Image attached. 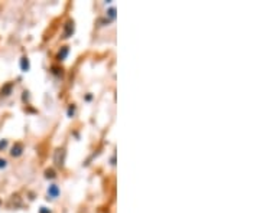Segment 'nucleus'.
Returning a JSON list of instances; mask_svg holds the SVG:
<instances>
[{"instance_id":"obj_12","label":"nucleus","mask_w":260,"mask_h":213,"mask_svg":"<svg viewBox=\"0 0 260 213\" xmlns=\"http://www.w3.org/2000/svg\"><path fill=\"white\" fill-rule=\"evenodd\" d=\"M2 167H6V160H0V169Z\"/></svg>"},{"instance_id":"obj_6","label":"nucleus","mask_w":260,"mask_h":213,"mask_svg":"<svg viewBox=\"0 0 260 213\" xmlns=\"http://www.w3.org/2000/svg\"><path fill=\"white\" fill-rule=\"evenodd\" d=\"M12 88H13V85L12 84H7V85H5V87L2 88V95H9L10 94V91H12Z\"/></svg>"},{"instance_id":"obj_3","label":"nucleus","mask_w":260,"mask_h":213,"mask_svg":"<svg viewBox=\"0 0 260 213\" xmlns=\"http://www.w3.org/2000/svg\"><path fill=\"white\" fill-rule=\"evenodd\" d=\"M22 151H23V147L20 144H16V146H13V148H12V156L13 157H19L22 154Z\"/></svg>"},{"instance_id":"obj_11","label":"nucleus","mask_w":260,"mask_h":213,"mask_svg":"<svg viewBox=\"0 0 260 213\" xmlns=\"http://www.w3.org/2000/svg\"><path fill=\"white\" fill-rule=\"evenodd\" d=\"M74 111H75V107H69V109H68V115H72L74 114Z\"/></svg>"},{"instance_id":"obj_9","label":"nucleus","mask_w":260,"mask_h":213,"mask_svg":"<svg viewBox=\"0 0 260 213\" xmlns=\"http://www.w3.org/2000/svg\"><path fill=\"white\" fill-rule=\"evenodd\" d=\"M109 15H110L111 19H114V16H116V9H114V7H111L110 10H109Z\"/></svg>"},{"instance_id":"obj_10","label":"nucleus","mask_w":260,"mask_h":213,"mask_svg":"<svg viewBox=\"0 0 260 213\" xmlns=\"http://www.w3.org/2000/svg\"><path fill=\"white\" fill-rule=\"evenodd\" d=\"M39 213H51V212H49V209H46V208H41Z\"/></svg>"},{"instance_id":"obj_5","label":"nucleus","mask_w":260,"mask_h":213,"mask_svg":"<svg viewBox=\"0 0 260 213\" xmlns=\"http://www.w3.org/2000/svg\"><path fill=\"white\" fill-rule=\"evenodd\" d=\"M20 68H22V71H28L29 69V60L28 58H22V60H20Z\"/></svg>"},{"instance_id":"obj_13","label":"nucleus","mask_w":260,"mask_h":213,"mask_svg":"<svg viewBox=\"0 0 260 213\" xmlns=\"http://www.w3.org/2000/svg\"><path fill=\"white\" fill-rule=\"evenodd\" d=\"M6 144H7L6 141H0V148H5V147H6Z\"/></svg>"},{"instance_id":"obj_1","label":"nucleus","mask_w":260,"mask_h":213,"mask_svg":"<svg viewBox=\"0 0 260 213\" xmlns=\"http://www.w3.org/2000/svg\"><path fill=\"white\" fill-rule=\"evenodd\" d=\"M64 161H65V150L64 148H58L54 154V163L58 166V167H62L64 166Z\"/></svg>"},{"instance_id":"obj_2","label":"nucleus","mask_w":260,"mask_h":213,"mask_svg":"<svg viewBox=\"0 0 260 213\" xmlns=\"http://www.w3.org/2000/svg\"><path fill=\"white\" fill-rule=\"evenodd\" d=\"M72 33H74V22L68 20L65 23V27H64V38H69Z\"/></svg>"},{"instance_id":"obj_4","label":"nucleus","mask_w":260,"mask_h":213,"mask_svg":"<svg viewBox=\"0 0 260 213\" xmlns=\"http://www.w3.org/2000/svg\"><path fill=\"white\" fill-rule=\"evenodd\" d=\"M48 194H49L51 197H58V194H59V189H58V186H55V184L49 186V189H48Z\"/></svg>"},{"instance_id":"obj_8","label":"nucleus","mask_w":260,"mask_h":213,"mask_svg":"<svg viewBox=\"0 0 260 213\" xmlns=\"http://www.w3.org/2000/svg\"><path fill=\"white\" fill-rule=\"evenodd\" d=\"M45 174H46V177H48V179H54V177H55L54 170H46V171H45Z\"/></svg>"},{"instance_id":"obj_7","label":"nucleus","mask_w":260,"mask_h":213,"mask_svg":"<svg viewBox=\"0 0 260 213\" xmlns=\"http://www.w3.org/2000/svg\"><path fill=\"white\" fill-rule=\"evenodd\" d=\"M66 55H68V48H62L61 52L58 53V59H59V60L65 59V58H66Z\"/></svg>"}]
</instances>
